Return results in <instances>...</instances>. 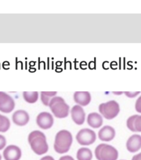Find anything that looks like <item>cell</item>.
Returning a JSON list of instances; mask_svg holds the SVG:
<instances>
[{
    "mask_svg": "<svg viewBox=\"0 0 141 160\" xmlns=\"http://www.w3.org/2000/svg\"><path fill=\"white\" fill-rule=\"evenodd\" d=\"M32 151L37 155L46 154L49 150V146L45 134L41 131L34 130L31 132L27 138Z\"/></svg>",
    "mask_w": 141,
    "mask_h": 160,
    "instance_id": "1",
    "label": "cell"
},
{
    "mask_svg": "<svg viewBox=\"0 0 141 160\" xmlns=\"http://www.w3.org/2000/svg\"><path fill=\"white\" fill-rule=\"evenodd\" d=\"M72 141L73 138L70 132L66 129L61 130L56 134L54 149L59 154H64L69 151Z\"/></svg>",
    "mask_w": 141,
    "mask_h": 160,
    "instance_id": "2",
    "label": "cell"
},
{
    "mask_svg": "<svg viewBox=\"0 0 141 160\" xmlns=\"http://www.w3.org/2000/svg\"><path fill=\"white\" fill-rule=\"evenodd\" d=\"M49 106L53 115L57 118H65L69 115V106L60 96L54 97L51 100Z\"/></svg>",
    "mask_w": 141,
    "mask_h": 160,
    "instance_id": "3",
    "label": "cell"
},
{
    "mask_svg": "<svg viewBox=\"0 0 141 160\" xmlns=\"http://www.w3.org/2000/svg\"><path fill=\"white\" fill-rule=\"evenodd\" d=\"M94 153L97 160H117L119 156L117 149L105 143L99 144L95 148Z\"/></svg>",
    "mask_w": 141,
    "mask_h": 160,
    "instance_id": "4",
    "label": "cell"
},
{
    "mask_svg": "<svg viewBox=\"0 0 141 160\" xmlns=\"http://www.w3.org/2000/svg\"><path fill=\"white\" fill-rule=\"evenodd\" d=\"M99 111L104 118L110 120L118 115L120 111V107L115 101L110 100L106 102L101 103L99 106Z\"/></svg>",
    "mask_w": 141,
    "mask_h": 160,
    "instance_id": "5",
    "label": "cell"
},
{
    "mask_svg": "<svg viewBox=\"0 0 141 160\" xmlns=\"http://www.w3.org/2000/svg\"><path fill=\"white\" fill-rule=\"evenodd\" d=\"M75 139L79 144L82 146H89L95 141L96 134L90 129L84 128L77 133Z\"/></svg>",
    "mask_w": 141,
    "mask_h": 160,
    "instance_id": "6",
    "label": "cell"
},
{
    "mask_svg": "<svg viewBox=\"0 0 141 160\" xmlns=\"http://www.w3.org/2000/svg\"><path fill=\"white\" fill-rule=\"evenodd\" d=\"M15 107L13 98L5 92L0 91V111L4 113L11 112Z\"/></svg>",
    "mask_w": 141,
    "mask_h": 160,
    "instance_id": "7",
    "label": "cell"
},
{
    "mask_svg": "<svg viewBox=\"0 0 141 160\" xmlns=\"http://www.w3.org/2000/svg\"><path fill=\"white\" fill-rule=\"evenodd\" d=\"M2 156L5 160H19L22 157V151L17 146L11 144L4 149Z\"/></svg>",
    "mask_w": 141,
    "mask_h": 160,
    "instance_id": "8",
    "label": "cell"
},
{
    "mask_svg": "<svg viewBox=\"0 0 141 160\" xmlns=\"http://www.w3.org/2000/svg\"><path fill=\"white\" fill-rule=\"evenodd\" d=\"M36 123L42 129H50L54 124L53 116L48 112H40L36 118Z\"/></svg>",
    "mask_w": 141,
    "mask_h": 160,
    "instance_id": "9",
    "label": "cell"
},
{
    "mask_svg": "<svg viewBox=\"0 0 141 160\" xmlns=\"http://www.w3.org/2000/svg\"><path fill=\"white\" fill-rule=\"evenodd\" d=\"M71 118L77 125H82L85 119V113L79 105H74L70 110Z\"/></svg>",
    "mask_w": 141,
    "mask_h": 160,
    "instance_id": "10",
    "label": "cell"
},
{
    "mask_svg": "<svg viewBox=\"0 0 141 160\" xmlns=\"http://www.w3.org/2000/svg\"><path fill=\"white\" fill-rule=\"evenodd\" d=\"M12 122L17 126H24L29 121V114L24 110L19 109L16 111L12 116Z\"/></svg>",
    "mask_w": 141,
    "mask_h": 160,
    "instance_id": "11",
    "label": "cell"
},
{
    "mask_svg": "<svg viewBox=\"0 0 141 160\" xmlns=\"http://www.w3.org/2000/svg\"><path fill=\"white\" fill-rule=\"evenodd\" d=\"M126 148L130 152H135L141 149V136L133 134L126 142Z\"/></svg>",
    "mask_w": 141,
    "mask_h": 160,
    "instance_id": "12",
    "label": "cell"
},
{
    "mask_svg": "<svg viewBox=\"0 0 141 160\" xmlns=\"http://www.w3.org/2000/svg\"><path fill=\"white\" fill-rule=\"evenodd\" d=\"M115 136V131L114 128L110 126H103L98 132V137L100 140L104 142L112 141Z\"/></svg>",
    "mask_w": 141,
    "mask_h": 160,
    "instance_id": "13",
    "label": "cell"
},
{
    "mask_svg": "<svg viewBox=\"0 0 141 160\" xmlns=\"http://www.w3.org/2000/svg\"><path fill=\"white\" fill-rule=\"evenodd\" d=\"M74 100L78 105L85 106L90 103L91 96L87 91H76L74 94Z\"/></svg>",
    "mask_w": 141,
    "mask_h": 160,
    "instance_id": "14",
    "label": "cell"
},
{
    "mask_svg": "<svg viewBox=\"0 0 141 160\" xmlns=\"http://www.w3.org/2000/svg\"><path fill=\"white\" fill-rule=\"evenodd\" d=\"M127 127L132 132H141V115H132L127 120Z\"/></svg>",
    "mask_w": 141,
    "mask_h": 160,
    "instance_id": "15",
    "label": "cell"
},
{
    "mask_svg": "<svg viewBox=\"0 0 141 160\" xmlns=\"http://www.w3.org/2000/svg\"><path fill=\"white\" fill-rule=\"evenodd\" d=\"M87 122L92 128H99L103 124V119L100 114L97 112H90L87 118Z\"/></svg>",
    "mask_w": 141,
    "mask_h": 160,
    "instance_id": "16",
    "label": "cell"
},
{
    "mask_svg": "<svg viewBox=\"0 0 141 160\" xmlns=\"http://www.w3.org/2000/svg\"><path fill=\"white\" fill-rule=\"evenodd\" d=\"M92 151L85 147L79 148L76 153V158L77 160H92Z\"/></svg>",
    "mask_w": 141,
    "mask_h": 160,
    "instance_id": "17",
    "label": "cell"
},
{
    "mask_svg": "<svg viewBox=\"0 0 141 160\" xmlns=\"http://www.w3.org/2000/svg\"><path fill=\"white\" fill-rule=\"evenodd\" d=\"M57 92L56 91H42L41 92V100L44 106H48L51 100L56 96Z\"/></svg>",
    "mask_w": 141,
    "mask_h": 160,
    "instance_id": "18",
    "label": "cell"
},
{
    "mask_svg": "<svg viewBox=\"0 0 141 160\" xmlns=\"http://www.w3.org/2000/svg\"><path fill=\"white\" fill-rule=\"evenodd\" d=\"M22 96L26 102L32 104L37 101L39 98V93L37 91H24L22 93Z\"/></svg>",
    "mask_w": 141,
    "mask_h": 160,
    "instance_id": "19",
    "label": "cell"
},
{
    "mask_svg": "<svg viewBox=\"0 0 141 160\" xmlns=\"http://www.w3.org/2000/svg\"><path fill=\"white\" fill-rule=\"evenodd\" d=\"M11 122L8 118L0 114V132L7 131L10 128Z\"/></svg>",
    "mask_w": 141,
    "mask_h": 160,
    "instance_id": "20",
    "label": "cell"
},
{
    "mask_svg": "<svg viewBox=\"0 0 141 160\" xmlns=\"http://www.w3.org/2000/svg\"><path fill=\"white\" fill-rule=\"evenodd\" d=\"M6 143L7 141L6 138L3 135L0 134V151L6 148Z\"/></svg>",
    "mask_w": 141,
    "mask_h": 160,
    "instance_id": "21",
    "label": "cell"
},
{
    "mask_svg": "<svg viewBox=\"0 0 141 160\" xmlns=\"http://www.w3.org/2000/svg\"><path fill=\"white\" fill-rule=\"evenodd\" d=\"M135 108L137 112L141 113V96L137 99L135 102Z\"/></svg>",
    "mask_w": 141,
    "mask_h": 160,
    "instance_id": "22",
    "label": "cell"
},
{
    "mask_svg": "<svg viewBox=\"0 0 141 160\" xmlns=\"http://www.w3.org/2000/svg\"><path fill=\"white\" fill-rule=\"evenodd\" d=\"M124 93L125 96L129 98H134L137 96L140 93V92H124Z\"/></svg>",
    "mask_w": 141,
    "mask_h": 160,
    "instance_id": "23",
    "label": "cell"
},
{
    "mask_svg": "<svg viewBox=\"0 0 141 160\" xmlns=\"http://www.w3.org/2000/svg\"><path fill=\"white\" fill-rule=\"evenodd\" d=\"M59 160H75V159H74V158H72L69 155H65L61 157Z\"/></svg>",
    "mask_w": 141,
    "mask_h": 160,
    "instance_id": "24",
    "label": "cell"
},
{
    "mask_svg": "<svg viewBox=\"0 0 141 160\" xmlns=\"http://www.w3.org/2000/svg\"><path fill=\"white\" fill-rule=\"evenodd\" d=\"M132 160H141V152H139L133 156Z\"/></svg>",
    "mask_w": 141,
    "mask_h": 160,
    "instance_id": "25",
    "label": "cell"
},
{
    "mask_svg": "<svg viewBox=\"0 0 141 160\" xmlns=\"http://www.w3.org/2000/svg\"><path fill=\"white\" fill-rule=\"evenodd\" d=\"M40 160H55L54 158L51 156H45L40 159Z\"/></svg>",
    "mask_w": 141,
    "mask_h": 160,
    "instance_id": "26",
    "label": "cell"
},
{
    "mask_svg": "<svg viewBox=\"0 0 141 160\" xmlns=\"http://www.w3.org/2000/svg\"><path fill=\"white\" fill-rule=\"evenodd\" d=\"M113 93L115 94H122V92H113Z\"/></svg>",
    "mask_w": 141,
    "mask_h": 160,
    "instance_id": "27",
    "label": "cell"
},
{
    "mask_svg": "<svg viewBox=\"0 0 141 160\" xmlns=\"http://www.w3.org/2000/svg\"><path fill=\"white\" fill-rule=\"evenodd\" d=\"M2 159V156L1 155V154H0V160H1Z\"/></svg>",
    "mask_w": 141,
    "mask_h": 160,
    "instance_id": "28",
    "label": "cell"
},
{
    "mask_svg": "<svg viewBox=\"0 0 141 160\" xmlns=\"http://www.w3.org/2000/svg\"><path fill=\"white\" fill-rule=\"evenodd\" d=\"M121 160H124V159H121Z\"/></svg>",
    "mask_w": 141,
    "mask_h": 160,
    "instance_id": "29",
    "label": "cell"
}]
</instances>
